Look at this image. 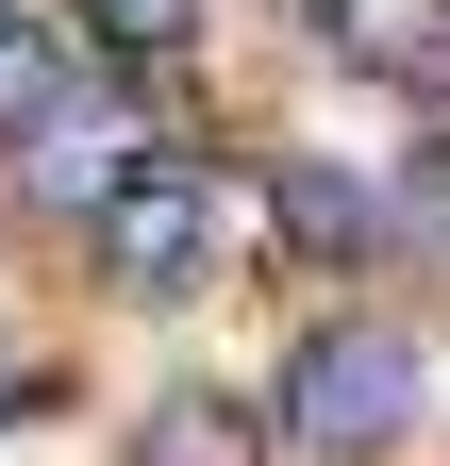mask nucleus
I'll return each mask as SVG.
<instances>
[{
  "instance_id": "f257e3e1",
  "label": "nucleus",
  "mask_w": 450,
  "mask_h": 466,
  "mask_svg": "<svg viewBox=\"0 0 450 466\" xmlns=\"http://www.w3.org/2000/svg\"><path fill=\"white\" fill-rule=\"evenodd\" d=\"M417 417V333L401 317H317L284 350V400H267V433L317 450V466H367V450H401Z\"/></svg>"
},
{
  "instance_id": "7ed1b4c3",
  "label": "nucleus",
  "mask_w": 450,
  "mask_h": 466,
  "mask_svg": "<svg viewBox=\"0 0 450 466\" xmlns=\"http://www.w3.org/2000/svg\"><path fill=\"white\" fill-rule=\"evenodd\" d=\"M134 150H150V100H134V67H84V84H67V100L17 134V184H34L50 217H100V200L134 184Z\"/></svg>"
},
{
  "instance_id": "20e7f679",
  "label": "nucleus",
  "mask_w": 450,
  "mask_h": 466,
  "mask_svg": "<svg viewBox=\"0 0 450 466\" xmlns=\"http://www.w3.org/2000/svg\"><path fill=\"white\" fill-rule=\"evenodd\" d=\"M134 466H267V400H234V383H150L134 400Z\"/></svg>"
},
{
  "instance_id": "0eeeda50",
  "label": "nucleus",
  "mask_w": 450,
  "mask_h": 466,
  "mask_svg": "<svg viewBox=\"0 0 450 466\" xmlns=\"http://www.w3.org/2000/svg\"><path fill=\"white\" fill-rule=\"evenodd\" d=\"M67 34L100 50V67H184V50H200V0H67Z\"/></svg>"
},
{
  "instance_id": "423d86ee",
  "label": "nucleus",
  "mask_w": 450,
  "mask_h": 466,
  "mask_svg": "<svg viewBox=\"0 0 450 466\" xmlns=\"http://www.w3.org/2000/svg\"><path fill=\"white\" fill-rule=\"evenodd\" d=\"M67 84H84V34H50V17H17V0H0V150H17Z\"/></svg>"
},
{
  "instance_id": "f03ea898",
  "label": "nucleus",
  "mask_w": 450,
  "mask_h": 466,
  "mask_svg": "<svg viewBox=\"0 0 450 466\" xmlns=\"http://www.w3.org/2000/svg\"><path fill=\"white\" fill-rule=\"evenodd\" d=\"M100 233V267L134 283V300H184V283L217 267V233H234V184H217L200 150H134V184L84 217Z\"/></svg>"
},
{
  "instance_id": "39448f33",
  "label": "nucleus",
  "mask_w": 450,
  "mask_h": 466,
  "mask_svg": "<svg viewBox=\"0 0 450 466\" xmlns=\"http://www.w3.org/2000/svg\"><path fill=\"white\" fill-rule=\"evenodd\" d=\"M317 34L367 84H450V0H317Z\"/></svg>"
},
{
  "instance_id": "6e6552de",
  "label": "nucleus",
  "mask_w": 450,
  "mask_h": 466,
  "mask_svg": "<svg viewBox=\"0 0 450 466\" xmlns=\"http://www.w3.org/2000/svg\"><path fill=\"white\" fill-rule=\"evenodd\" d=\"M284 233H301V250H367V184H333V167H284Z\"/></svg>"
}]
</instances>
